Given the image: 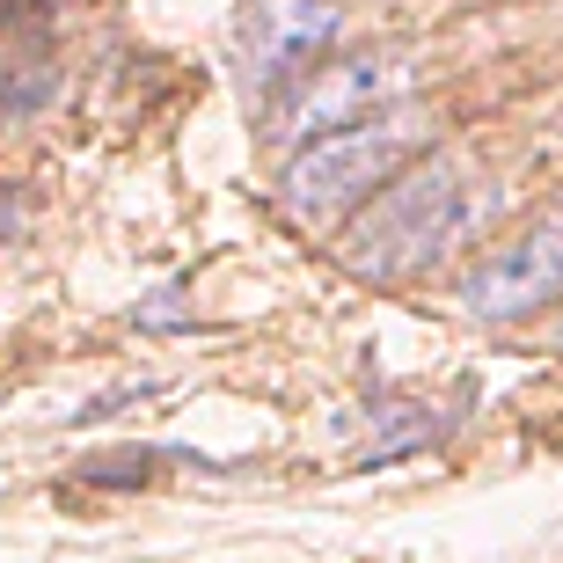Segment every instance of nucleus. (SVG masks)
Segmentation results:
<instances>
[{
    "label": "nucleus",
    "mask_w": 563,
    "mask_h": 563,
    "mask_svg": "<svg viewBox=\"0 0 563 563\" xmlns=\"http://www.w3.org/2000/svg\"><path fill=\"white\" fill-rule=\"evenodd\" d=\"M388 88H396V74H388V59H374V52H366V59H344V66H322V74L300 81V96L272 118V132H278V140L336 132V125H352V118H366Z\"/></svg>",
    "instance_id": "20e7f679"
},
{
    "label": "nucleus",
    "mask_w": 563,
    "mask_h": 563,
    "mask_svg": "<svg viewBox=\"0 0 563 563\" xmlns=\"http://www.w3.org/2000/svg\"><path fill=\"white\" fill-rule=\"evenodd\" d=\"M563 300V212L534 220L520 242H505L498 256H483L461 278V308L476 322H520V314Z\"/></svg>",
    "instance_id": "7ed1b4c3"
},
{
    "label": "nucleus",
    "mask_w": 563,
    "mask_h": 563,
    "mask_svg": "<svg viewBox=\"0 0 563 563\" xmlns=\"http://www.w3.org/2000/svg\"><path fill=\"white\" fill-rule=\"evenodd\" d=\"M461 220H468V198H461L454 168H410V176H388L374 190V206L358 212L336 256L352 278H374V286H396V278H418L424 264L454 250Z\"/></svg>",
    "instance_id": "f257e3e1"
},
{
    "label": "nucleus",
    "mask_w": 563,
    "mask_h": 563,
    "mask_svg": "<svg viewBox=\"0 0 563 563\" xmlns=\"http://www.w3.org/2000/svg\"><path fill=\"white\" fill-rule=\"evenodd\" d=\"M140 322H146V330H190V314H176V292H154V300H140Z\"/></svg>",
    "instance_id": "423d86ee"
},
{
    "label": "nucleus",
    "mask_w": 563,
    "mask_h": 563,
    "mask_svg": "<svg viewBox=\"0 0 563 563\" xmlns=\"http://www.w3.org/2000/svg\"><path fill=\"white\" fill-rule=\"evenodd\" d=\"M418 140H424L418 110H388V118L366 110V118H352V125H336V132H322V140L300 146V154L286 162L278 198H286V212L300 220V228H322V220H336V212H352L358 198H374V190L418 154Z\"/></svg>",
    "instance_id": "f03ea898"
},
{
    "label": "nucleus",
    "mask_w": 563,
    "mask_h": 563,
    "mask_svg": "<svg viewBox=\"0 0 563 563\" xmlns=\"http://www.w3.org/2000/svg\"><path fill=\"white\" fill-rule=\"evenodd\" d=\"M242 37H250L256 81H278V74L308 66L314 52L336 37V8H330V0H256Z\"/></svg>",
    "instance_id": "39448f33"
}]
</instances>
